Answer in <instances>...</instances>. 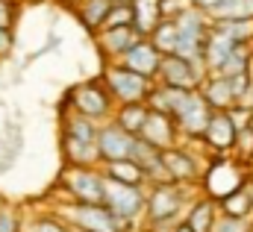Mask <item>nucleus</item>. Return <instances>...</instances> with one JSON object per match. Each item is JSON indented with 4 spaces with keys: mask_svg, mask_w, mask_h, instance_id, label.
I'll list each match as a JSON object with an SVG mask.
<instances>
[{
    "mask_svg": "<svg viewBox=\"0 0 253 232\" xmlns=\"http://www.w3.org/2000/svg\"><path fill=\"white\" fill-rule=\"evenodd\" d=\"M186 206V188L183 182H153L147 191V232H171L180 224V212Z\"/></svg>",
    "mask_w": 253,
    "mask_h": 232,
    "instance_id": "f257e3e1",
    "label": "nucleus"
},
{
    "mask_svg": "<svg viewBox=\"0 0 253 232\" xmlns=\"http://www.w3.org/2000/svg\"><path fill=\"white\" fill-rule=\"evenodd\" d=\"M103 203L118 218L121 232H135L138 218L144 215V206H147V191H144V185H129V182H118V179L106 176V200Z\"/></svg>",
    "mask_w": 253,
    "mask_h": 232,
    "instance_id": "f03ea898",
    "label": "nucleus"
},
{
    "mask_svg": "<svg viewBox=\"0 0 253 232\" xmlns=\"http://www.w3.org/2000/svg\"><path fill=\"white\" fill-rule=\"evenodd\" d=\"M56 215L62 218L68 227L85 232H121L118 218L109 212L106 203H74L68 200L62 206H56Z\"/></svg>",
    "mask_w": 253,
    "mask_h": 232,
    "instance_id": "7ed1b4c3",
    "label": "nucleus"
},
{
    "mask_svg": "<svg viewBox=\"0 0 253 232\" xmlns=\"http://www.w3.org/2000/svg\"><path fill=\"white\" fill-rule=\"evenodd\" d=\"M68 200L74 203H103L106 200V176L103 168H85V165H68L59 176Z\"/></svg>",
    "mask_w": 253,
    "mask_h": 232,
    "instance_id": "20e7f679",
    "label": "nucleus"
},
{
    "mask_svg": "<svg viewBox=\"0 0 253 232\" xmlns=\"http://www.w3.org/2000/svg\"><path fill=\"white\" fill-rule=\"evenodd\" d=\"M103 82L109 88V94L118 100V103H147L150 91H153V79L138 74V71H129L121 62H112L106 65L103 71Z\"/></svg>",
    "mask_w": 253,
    "mask_h": 232,
    "instance_id": "39448f33",
    "label": "nucleus"
},
{
    "mask_svg": "<svg viewBox=\"0 0 253 232\" xmlns=\"http://www.w3.org/2000/svg\"><path fill=\"white\" fill-rule=\"evenodd\" d=\"M112 94L106 88V82L100 79H88V82H80L71 88L68 94V106L71 112H80V115L91 117V120H109L112 117Z\"/></svg>",
    "mask_w": 253,
    "mask_h": 232,
    "instance_id": "423d86ee",
    "label": "nucleus"
},
{
    "mask_svg": "<svg viewBox=\"0 0 253 232\" xmlns=\"http://www.w3.org/2000/svg\"><path fill=\"white\" fill-rule=\"evenodd\" d=\"M209 77V71L197 62H189V59L177 56V53H168L159 62V74L156 79L162 85H171V88H186V91H194L203 85V79Z\"/></svg>",
    "mask_w": 253,
    "mask_h": 232,
    "instance_id": "0eeeda50",
    "label": "nucleus"
},
{
    "mask_svg": "<svg viewBox=\"0 0 253 232\" xmlns=\"http://www.w3.org/2000/svg\"><path fill=\"white\" fill-rule=\"evenodd\" d=\"M212 112H215V109L206 103V97L200 94V88H194V91H186L183 100L177 103L174 120H177V126H180L183 135H189V138H203Z\"/></svg>",
    "mask_w": 253,
    "mask_h": 232,
    "instance_id": "6e6552de",
    "label": "nucleus"
},
{
    "mask_svg": "<svg viewBox=\"0 0 253 232\" xmlns=\"http://www.w3.org/2000/svg\"><path fill=\"white\" fill-rule=\"evenodd\" d=\"M203 185H206V194H209L212 200H224L227 194H233V191H239V188L245 185V174H242V168H239L236 162H230V159H215V162L209 165L206 176H203Z\"/></svg>",
    "mask_w": 253,
    "mask_h": 232,
    "instance_id": "1a4fd4ad",
    "label": "nucleus"
},
{
    "mask_svg": "<svg viewBox=\"0 0 253 232\" xmlns=\"http://www.w3.org/2000/svg\"><path fill=\"white\" fill-rule=\"evenodd\" d=\"M132 141H135V135H132V132H126L124 126H118L115 120L100 123V135H97L100 162H118V159H129V153H132Z\"/></svg>",
    "mask_w": 253,
    "mask_h": 232,
    "instance_id": "9d476101",
    "label": "nucleus"
},
{
    "mask_svg": "<svg viewBox=\"0 0 253 232\" xmlns=\"http://www.w3.org/2000/svg\"><path fill=\"white\" fill-rule=\"evenodd\" d=\"M138 135H141L144 141H150L153 147L168 150V147L177 144V138H180V126H177L174 115H165V112L150 109V115H147V120H144V126H141Z\"/></svg>",
    "mask_w": 253,
    "mask_h": 232,
    "instance_id": "9b49d317",
    "label": "nucleus"
},
{
    "mask_svg": "<svg viewBox=\"0 0 253 232\" xmlns=\"http://www.w3.org/2000/svg\"><path fill=\"white\" fill-rule=\"evenodd\" d=\"M94 36H97V47H100V53H103L106 59H115V62L124 56L138 39H144L132 24H129V27H103V30H97Z\"/></svg>",
    "mask_w": 253,
    "mask_h": 232,
    "instance_id": "f8f14e48",
    "label": "nucleus"
},
{
    "mask_svg": "<svg viewBox=\"0 0 253 232\" xmlns=\"http://www.w3.org/2000/svg\"><path fill=\"white\" fill-rule=\"evenodd\" d=\"M121 65H126L129 71H138V74H144V77H150V79H156V74H159V62H162V53L153 47V41L144 36V39H138L129 50H126L124 56L118 59Z\"/></svg>",
    "mask_w": 253,
    "mask_h": 232,
    "instance_id": "ddd939ff",
    "label": "nucleus"
},
{
    "mask_svg": "<svg viewBox=\"0 0 253 232\" xmlns=\"http://www.w3.org/2000/svg\"><path fill=\"white\" fill-rule=\"evenodd\" d=\"M236 135H239V129H236L230 112H212L209 126H206V132H203L206 147H212L215 153H227V150L236 147Z\"/></svg>",
    "mask_w": 253,
    "mask_h": 232,
    "instance_id": "4468645a",
    "label": "nucleus"
},
{
    "mask_svg": "<svg viewBox=\"0 0 253 232\" xmlns=\"http://www.w3.org/2000/svg\"><path fill=\"white\" fill-rule=\"evenodd\" d=\"M162 165H165V171L171 174L174 182H194V179L200 176V165H197V159L191 156L186 147H180V144L162 150Z\"/></svg>",
    "mask_w": 253,
    "mask_h": 232,
    "instance_id": "2eb2a0df",
    "label": "nucleus"
},
{
    "mask_svg": "<svg viewBox=\"0 0 253 232\" xmlns=\"http://www.w3.org/2000/svg\"><path fill=\"white\" fill-rule=\"evenodd\" d=\"M200 94L206 97V103L215 109V112H227L236 106V94H233V85H230V77L224 74H209L200 85Z\"/></svg>",
    "mask_w": 253,
    "mask_h": 232,
    "instance_id": "dca6fc26",
    "label": "nucleus"
},
{
    "mask_svg": "<svg viewBox=\"0 0 253 232\" xmlns=\"http://www.w3.org/2000/svg\"><path fill=\"white\" fill-rule=\"evenodd\" d=\"M236 50V41L218 30H209V39H206V50H203V62H206V71L209 74H218L221 65L227 62V56Z\"/></svg>",
    "mask_w": 253,
    "mask_h": 232,
    "instance_id": "f3484780",
    "label": "nucleus"
},
{
    "mask_svg": "<svg viewBox=\"0 0 253 232\" xmlns=\"http://www.w3.org/2000/svg\"><path fill=\"white\" fill-rule=\"evenodd\" d=\"M62 153H65V159H68V165H85V168L103 165L100 162V150L91 141H80V138L62 135Z\"/></svg>",
    "mask_w": 253,
    "mask_h": 232,
    "instance_id": "a211bd4d",
    "label": "nucleus"
},
{
    "mask_svg": "<svg viewBox=\"0 0 253 232\" xmlns=\"http://www.w3.org/2000/svg\"><path fill=\"white\" fill-rule=\"evenodd\" d=\"M215 221H218V200H212L209 194L194 200L186 212V224L194 232H212L215 230Z\"/></svg>",
    "mask_w": 253,
    "mask_h": 232,
    "instance_id": "6ab92c4d",
    "label": "nucleus"
},
{
    "mask_svg": "<svg viewBox=\"0 0 253 232\" xmlns=\"http://www.w3.org/2000/svg\"><path fill=\"white\" fill-rule=\"evenodd\" d=\"M21 150H24V129L15 120H9L0 135V171H9L18 162Z\"/></svg>",
    "mask_w": 253,
    "mask_h": 232,
    "instance_id": "aec40b11",
    "label": "nucleus"
},
{
    "mask_svg": "<svg viewBox=\"0 0 253 232\" xmlns=\"http://www.w3.org/2000/svg\"><path fill=\"white\" fill-rule=\"evenodd\" d=\"M129 3L135 12V30L141 36H150L162 21V0H129Z\"/></svg>",
    "mask_w": 253,
    "mask_h": 232,
    "instance_id": "412c9836",
    "label": "nucleus"
},
{
    "mask_svg": "<svg viewBox=\"0 0 253 232\" xmlns=\"http://www.w3.org/2000/svg\"><path fill=\"white\" fill-rule=\"evenodd\" d=\"M147 115H150V106H147V103H118L112 120H115L118 126H124L126 132L138 135L141 126H144V120H147Z\"/></svg>",
    "mask_w": 253,
    "mask_h": 232,
    "instance_id": "4be33fe9",
    "label": "nucleus"
},
{
    "mask_svg": "<svg viewBox=\"0 0 253 232\" xmlns=\"http://www.w3.org/2000/svg\"><path fill=\"white\" fill-rule=\"evenodd\" d=\"M62 135H71V138H80V141H91V144H97L100 123L91 120V117H85V115H80V112H71V115L65 117Z\"/></svg>",
    "mask_w": 253,
    "mask_h": 232,
    "instance_id": "5701e85b",
    "label": "nucleus"
},
{
    "mask_svg": "<svg viewBox=\"0 0 253 232\" xmlns=\"http://www.w3.org/2000/svg\"><path fill=\"white\" fill-rule=\"evenodd\" d=\"M221 215H233V218H251L253 215V191L248 185H242L239 191L227 194L224 200H218Z\"/></svg>",
    "mask_w": 253,
    "mask_h": 232,
    "instance_id": "b1692460",
    "label": "nucleus"
},
{
    "mask_svg": "<svg viewBox=\"0 0 253 232\" xmlns=\"http://www.w3.org/2000/svg\"><path fill=\"white\" fill-rule=\"evenodd\" d=\"M103 174L118 179V182H129V185H147L144 171L132 162V159H118V162H103Z\"/></svg>",
    "mask_w": 253,
    "mask_h": 232,
    "instance_id": "393cba45",
    "label": "nucleus"
},
{
    "mask_svg": "<svg viewBox=\"0 0 253 232\" xmlns=\"http://www.w3.org/2000/svg\"><path fill=\"white\" fill-rule=\"evenodd\" d=\"M147 39L153 41V47H156L162 56L174 53V50H177V39H180V33H177V21H174V18H162V21L156 24V30H153Z\"/></svg>",
    "mask_w": 253,
    "mask_h": 232,
    "instance_id": "a878e982",
    "label": "nucleus"
},
{
    "mask_svg": "<svg viewBox=\"0 0 253 232\" xmlns=\"http://www.w3.org/2000/svg\"><path fill=\"white\" fill-rule=\"evenodd\" d=\"M112 3H115V0H83V6H80V21H83V27L91 30V33H97V30L103 27V21H106Z\"/></svg>",
    "mask_w": 253,
    "mask_h": 232,
    "instance_id": "bb28decb",
    "label": "nucleus"
},
{
    "mask_svg": "<svg viewBox=\"0 0 253 232\" xmlns=\"http://www.w3.org/2000/svg\"><path fill=\"white\" fill-rule=\"evenodd\" d=\"M212 21H253V0H221L212 15Z\"/></svg>",
    "mask_w": 253,
    "mask_h": 232,
    "instance_id": "cd10ccee",
    "label": "nucleus"
},
{
    "mask_svg": "<svg viewBox=\"0 0 253 232\" xmlns=\"http://www.w3.org/2000/svg\"><path fill=\"white\" fill-rule=\"evenodd\" d=\"M212 30L230 36L236 44H251L253 41V21H212Z\"/></svg>",
    "mask_w": 253,
    "mask_h": 232,
    "instance_id": "c85d7f7f",
    "label": "nucleus"
},
{
    "mask_svg": "<svg viewBox=\"0 0 253 232\" xmlns=\"http://www.w3.org/2000/svg\"><path fill=\"white\" fill-rule=\"evenodd\" d=\"M135 27V12H132V3L129 0H115L112 3V9H109V15H106V21H103V27ZM100 27V30H103Z\"/></svg>",
    "mask_w": 253,
    "mask_h": 232,
    "instance_id": "c756f323",
    "label": "nucleus"
},
{
    "mask_svg": "<svg viewBox=\"0 0 253 232\" xmlns=\"http://www.w3.org/2000/svg\"><path fill=\"white\" fill-rule=\"evenodd\" d=\"M24 232H71V227L59 215H39L30 224H24Z\"/></svg>",
    "mask_w": 253,
    "mask_h": 232,
    "instance_id": "7c9ffc66",
    "label": "nucleus"
},
{
    "mask_svg": "<svg viewBox=\"0 0 253 232\" xmlns=\"http://www.w3.org/2000/svg\"><path fill=\"white\" fill-rule=\"evenodd\" d=\"M212 232H253V221H248V218H233V215H218Z\"/></svg>",
    "mask_w": 253,
    "mask_h": 232,
    "instance_id": "2f4dec72",
    "label": "nucleus"
},
{
    "mask_svg": "<svg viewBox=\"0 0 253 232\" xmlns=\"http://www.w3.org/2000/svg\"><path fill=\"white\" fill-rule=\"evenodd\" d=\"M0 232H24V224H21L18 212L9 209V206H0Z\"/></svg>",
    "mask_w": 253,
    "mask_h": 232,
    "instance_id": "473e14b6",
    "label": "nucleus"
},
{
    "mask_svg": "<svg viewBox=\"0 0 253 232\" xmlns=\"http://www.w3.org/2000/svg\"><path fill=\"white\" fill-rule=\"evenodd\" d=\"M191 6V0H162V18H177Z\"/></svg>",
    "mask_w": 253,
    "mask_h": 232,
    "instance_id": "72a5a7b5",
    "label": "nucleus"
},
{
    "mask_svg": "<svg viewBox=\"0 0 253 232\" xmlns=\"http://www.w3.org/2000/svg\"><path fill=\"white\" fill-rule=\"evenodd\" d=\"M236 147L242 150V156H253V126L239 129V135H236Z\"/></svg>",
    "mask_w": 253,
    "mask_h": 232,
    "instance_id": "f704fd0d",
    "label": "nucleus"
},
{
    "mask_svg": "<svg viewBox=\"0 0 253 232\" xmlns=\"http://www.w3.org/2000/svg\"><path fill=\"white\" fill-rule=\"evenodd\" d=\"M15 47V36H12V27H0V59H6Z\"/></svg>",
    "mask_w": 253,
    "mask_h": 232,
    "instance_id": "c9c22d12",
    "label": "nucleus"
},
{
    "mask_svg": "<svg viewBox=\"0 0 253 232\" xmlns=\"http://www.w3.org/2000/svg\"><path fill=\"white\" fill-rule=\"evenodd\" d=\"M15 21V6L12 0H0V27H12Z\"/></svg>",
    "mask_w": 253,
    "mask_h": 232,
    "instance_id": "e433bc0d",
    "label": "nucleus"
},
{
    "mask_svg": "<svg viewBox=\"0 0 253 232\" xmlns=\"http://www.w3.org/2000/svg\"><path fill=\"white\" fill-rule=\"evenodd\" d=\"M218 3H221V0H191V6L200 9V12H206V15H212V9H215Z\"/></svg>",
    "mask_w": 253,
    "mask_h": 232,
    "instance_id": "4c0bfd02",
    "label": "nucleus"
},
{
    "mask_svg": "<svg viewBox=\"0 0 253 232\" xmlns=\"http://www.w3.org/2000/svg\"><path fill=\"white\" fill-rule=\"evenodd\" d=\"M171 232H194V230H191L186 221H180V224H174V230H171Z\"/></svg>",
    "mask_w": 253,
    "mask_h": 232,
    "instance_id": "58836bf2",
    "label": "nucleus"
},
{
    "mask_svg": "<svg viewBox=\"0 0 253 232\" xmlns=\"http://www.w3.org/2000/svg\"><path fill=\"white\" fill-rule=\"evenodd\" d=\"M71 232H85V230H74V227H71Z\"/></svg>",
    "mask_w": 253,
    "mask_h": 232,
    "instance_id": "ea45409f",
    "label": "nucleus"
},
{
    "mask_svg": "<svg viewBox=\"0 0 253 232\" xmlns=\"http://www.w3.org/2000/svg\"><path fill=\"white\" fill-rule=\"evenodd\" d=\"M251 126H253V120H251Z\"/></svg>",
    "mask_w": 253,
    "mask_h": 232,
    "instance_id": "a19ab883",
    "label": "nucleus"
},
{
    "mask_svg": "<svg viewBox=\"0 0 253 232\" xmlns=\"http://www.w3.org/2000/svg\"><path fill=\"white\" fill-rule=\"evenodd\" d=\"M135 232H138V230H135Z\"/></svg>",
    "mask_w": 253,
    "mask_h": 232,
    "instance_id": "79ce46f5",
    "label": "nucleus"
}]
</instances>
